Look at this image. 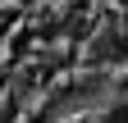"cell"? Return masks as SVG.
<instances>
[{"label": "cell", "instance_id": "cell-1", "mask_svg": "<svg viewBox=\"0 0 128 123\" xmlns=\"http://www.w3.org/2000/svg\"><path fill=\"white\" fill-rule=\"evenodd\" d=\"M96 55H128V41L114 37V32H105L101 41H96Z\"/></svg>", "mask_w": 128, "mask_h": 123}, {"label": "cell", "instance_id": "cell-2", "mask_svg": "<svg viewBox=\"0 0 128 123\" xmlns=\"http://www.w3.org/2000/svg\"><path fill=\"white\" fill-rule=\"evenodd\" d=\"M96 123H128V100H119V105H110V110L96 119Z\"/></svg>", "mask_w": 128, "mask_h": 123}]
</instances>
